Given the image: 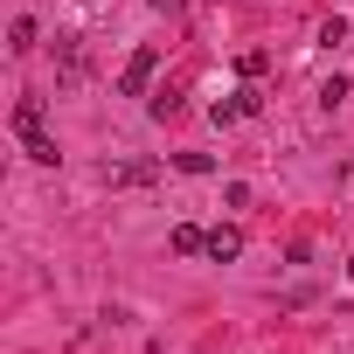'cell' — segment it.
<instances>
[{
    "instance_id": "6da1fadb",
    "label": "cell",
    "mask_w": 354,
    "mask_h": 354,
    "mask_svg": "<svg viewBox=\"0 0 354 354\" xmlns=\"http://www.w3.org/2000/svg\"><path fill=\"white\" fill-rule=\"evenodd\" d=\"M153 70H160V49H153V42H146V49H132V63L118 70V97H146Z\"/></svg>"
},
{
    "instance_id": "7a4b0ae2",
    "label": "cell",
    "mask_w": 354,
    "mask_h": 354,
    "mask_svg": "<svg viewBox=\"0 0 354 354\" xmlns=\"http://www.w3.org/2000/svg\"><path fill=\"white\" fill-rule=\"evenodd\" d=\"M104 181H111V188H153V181H160V160H111Z\"/></svg>"
},
{
    "instance_id": "3957f363",
    "label": "cell",
    "mask_w": 354,
    "mask_h": 354,
    "mask_svg": "<svg viewBox=\"0 0 354 354\" xmlns=\"http://www.w3.org/2000/svg\"><path fill=\"white\" fill-rule=\"evenodd\" d=\"M167 250H174V257H209V230H202V223H174V230H167Z\"/></svg>"
},
{
    "instance_id": "277c9868",
    "label": "cell",
    "mask_w": 354,
    "mask_h": 354,
    "mask_svg": "<svg viewBox=\"0 0 354 354\" xmlns=\"http://www.w3.org/2000/svg\"><path fill=\"white\" fill-rule=\"evenodd\" d=\"M209 257H216V264H236V257H243V230H236V223H216V230H209Z\"/></svg>"
},
{
    "instance_id": "5b68a950",
    "label": "cell",
    "mask_w": 354,
    "mask_h": 354,
    "mask_svg": "<svg viewBox=\"0 0 354 354\" xmlns=\"http://www.w3.org/2000/svg\"><path fill=\"white\" fill-rule=\"evenodd\" d=\"M243 111H250V104H243V91H236V97H216V104H209V125H236Z\"/></svg>"
},
{
    "instance_id": "8992f818",
    "label": "cell",
    "mask_w": 354,
    "mask_h": 354,
    "mask_svg": "<svg viewBox=\"0 0 354 354\" xmlns=\"http://www.w3.org/2000/svg\"><path fill=\"white\" fill-rule=\"evenodd\" d=\"M15 132H21V139L42 132V97H21V104H15Z\"/></svg>"
},
{
    "instance_id": "52a82bcc",
    "label": "cell",
    "mask_w": 354,
    "mask_h": 354,
    "mask_svg": "<svg viewBox=\"0 0 354 354\" xmlns=\"http://www.w3.org/2000/svg\"><path fill=\"white\" fill-rule=\"evenodd\" d=\"M21 146H28V160H35V167H56V160H63V153H56V139H49V132H28V139H21Z\"/></svg>"
},
{
    "instance_id": "ba28073f",
    "label": "cell",
    "mask_w": 354,
    "mask_h": 354,
    "mask_svg": "<svg viewBox=\"0 0 354 354\" xmlns=\"http://www.w3.org/2000/svg\"><path fill=\"white\" fill-rule=\"evenodd\" d=\"M8 49H15V56H28V49H35V21H28V15L8 28Z\"/></svg>"
},
{
    "instance_id": "9c48e42d",
    "label": "cell",
    "mask_w": 354,
    "mask_h": 354,
    "mask_svg": "<svg viewBox=\"0 0 354 354\" xmlns=\"http://www.w3.org/2000/svg\"><path fill=\"white\" fill-rule=\"evenodd\" d=\"M347 35H354V28H347V21H340V15H326V21H319V49H340V42H347Z\"/></svg>"
},
{
    "instance_id": "30bf717a",
    "label": "cell",
    "mask_w": 354,
    "mask_h": 354,
    "mask_svg": "<svg viewBox=\"0 0 354 354\" xmlns=\"http://www.w3.org/2000/svg\"><path fill=\"white\" fill-rule=\"evenodd\" d=\"M319 104L340 111V104H347V77H326V84H319Z\"/></svg>"
},
{
    "instance_id": "8fae6325",
    "label": "cell",
    "mask_w": 354,
    "mask_h": 354,
    "mask_svg": "<svg viewBox=\"0 0 354 354\" xmlns=\"http://www.w3.org/2000/svg\"><path fill=\"white\" fill-rule=\"evenodd\" d=\"M174 167H181V174H216V160H209V153H174Z\"/></svg>"
},
{
    "instance_id": "7c38bea8",
    "label": "cell",
    "mask_w": 354,
    "mask_h": 354,
    "mask_svg": "<svg viewBox=\"0 0 354 354\" xmlns=\"http://www.w3.org/2000/svg\"><path fill=\"white\" fill-rule=\"evenodd\" d=\"M236 70H243V77H264V70H271V56H264V49H243V56H236Z\"/></svg>"
},
{
    "instance_id": "4fadbf2b",
    "label": "cell",
    "mask_w": 354,
    "mask_h": 354,
    "mask_svg": "<svg viewBox=\"0 0 354 354\" xmlns=\"http://www.w3.org/2000/svg\"><path fill=\"white\" fill-rule=\"evenodd\" d=\"M153 118H174V111H181V97H174V91H153V104H146Z\"/></svg>"
}]
</instances>
